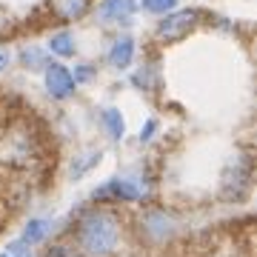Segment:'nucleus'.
I'll use <instances>...</instances> for the list:
<instances>
[{
    "instance_id": "nucleus-1",
    "label": "nucleus",
    "mask_w": 257,
    "mask_h": 257,
    "mask_svg": "<svg viewBox=\"0 0 257 257\" xmlns=\"http://www.w3.org/2000/svg\"><path fill=\"white\" fill-rule=\"evenodd\" d=\"M74 240H77L80 251H86L89 257H109L114 254V248L120 243V220L109 209L86 211L77 220Z\"/></svg>"
},
{
    "instance_id": "nucleus-2",
    "label": "nucleus",
    "mask_w": 257,
    "mask_h": 257,
    "mask_svg": "<svg viewBox=\"0 0 257 257\" xmlns=\"http://www.w3.org/2000/svg\"><path fill=\"white\" fill-rule=\"evenodd\" d=\"M37 155H40V143L26 120H15L0 135V160L12 169H29Z\"/></svg>"
},
{
    "instance_id": "nucleus-3",
    "label": "nucleus",
    "mask_w": 257,
    "mask_h": 257,
    "mask_svg": "<svg viewBox=\"0 0 257 257\" xmlns=\"http://www.w3.org/2000/svg\"><path fill=\"white\" fill-rule=\"evenodd\" d=\"M149 194V186L140 177H114L94 192V200H114V203H135Z\"/></svg>"
},
{
    "instance_id": "nucleus-4",
    "label": "nucleus",
    "mask_w": 257,
    "mask_h": 257,
    "mask_svg": "<svg viewBox=\"0 0 257 257\" xmlns=\"http://www.w3.org/2000/svg\"><path fill=\"white\" fill-rule=\"evenodd\" d=\"M200 23V12L197 9H186V12H169L160 23H157V37L166 43L183 40L194 26Z\"/></svg>"
},
{
    "instance_id": "nucleus-5",
    "label": "nucleus",
    "mask_w": 257,
    "mask_h": 257,
    "mask_svg": "<svg viewBox=\"0 0 257 257\" xmlns=\"http://www.w3.org/2000/svg\"><path fill=\"white\" fill-rule=\"evenodd\" d=\"M46 89H49V94L55 97V100H66V97H72L74 94V77H72V72L66 69V66H60V63H49L46 66Z\"/></svg>"
},
{
    "instance_id": "nucleus-6",
    "label": "nucleus",
    "mask_w": 257,
    "mask_h": 257,
    "mask_svg": "<svg viewBox=\"0 0 257 257\" xmlns=\"http://www.w3.org/2000/svg\"><path fill=\"white\" fill-rule=\"evenodd\" d=\"M135 9H138L135 0H100L97 18H100V23H128Z\"/></svg>"
},
{
    "instance_id": "nucleus-7",
    "label": "nucleus",
    "mask_w": 257,
    "mask_h": 257,
    "mask_svg": "<svg viewBox=\"0 0 257 257\" xmlns=\"http://www.w3.org/2000/svg\"><path fill=\"white\" fill-rule=\"evenodd\" d=\"M106 60H109L114 69H128L132 60H135V40H132L128 35L114 37L111 46H109V52H106Z\"/></svg>"
},
{
    "instance_id": "nucleus-8",
    "label": "nucleus",
    "mask_w": 257,
    "mask_h": 257,
    "mask_svg": "<svg viewBox=\"0 0 257 257\" xmlns=\"http://www.w3.org/2000/svg\"><path fill=\"white\" fill-rule=\"evenodd\" d=\"M143 231H146L152 240H166V237H172V231H175V220H172L166 211L155 209L143 217Z\"/></svg>"
},
{
    "instance_id": "nucleus-9",
    "label": "nucleus",
    "mask_w": 257,
    "mask_h": 257,
    "mask_svg": "<svg viewBox=\"0 0 257 257\" xmlns=\"http://www.w3.org/2000/svg\"><path fill=\"white\" fill-rule=\"evenodd\" d=\"M92 6V0H49V9L57 20L63 23H72V20H80Z\"/></svg>"
},
{
    "instance_id": "nucleus-10",
    "label": "nucleus",
    "mask_w": 257,
    "mask_h": 257,
    "mask_svg": "<svg viewBox=\"0 0 257 257\" xmlns=\"http://www.w3.org/2000/svg\"><path fill=\"white\" fill-rule=\"evenodd\" d=\"M100 123L106 126V135L114 140H120L123 135H126V123H123V117H120L117 109H103L100 111Z\"/></svg>"
},
{
    "instance_id": "nucleus-11",
    "label": "nucleus",
    "mask_w": 257,
    "mask_h": 257,
    "mask_svg": "<svg viewBox=\"0 0 257 257\" xmlns=\"http://www.w3.org/2000/svg\"><path fill=\"white\" fill-rule=\"evenodd\" d=\"M49 231H52V220L35 217V220H29L26 231H23V243H26V246H32V243H40V240H46Z\"/></svg>"
},
{
    "instance_id": "nucleus-12",
    "label": "nucleus",
    "mask_w": 257,
    "mask_h": 257,
    "mask_svg": "<svg viewBox=\"0 0 257 257\" xmlns=\"http://www.w3.org/2000/svg\"><path fill=\"white\" fill-rule=\"evenodd\" d=\"M49 52H55L57 57H72L74 55V37L69 35V32H57V35H52V40H49Z\"/></svg>"
},
{
    "instance_id": "nucleus-13",
    "label": "nucleus",
    "mask_w": 257,
    "mask_h": 257,
    "mask_svg": "<svg viewBox=\"0 0 257 257\" xmlns=\"http://www.w3.org/2000/svg\"><path fill=\"white\" fill-rule=\"evenodd\" d=\"M20 60L26 63V69H46L49 66V57L43 49H35V46H29L20 52Z\"/></svg>"
},
{
    "instance_id": "nucleus-14",
    "label": "nucleus",
    "mask_w": 257,
    "mask_h": 257,
    "mask_svg": "<svg viewBox=\"0 0 257 257\" xmlns=\"http://www.w3.org/2000/svg\"><path fill=\"white\" fill-rule=\"evenodd\" d=\"M135 86H140V89H146V92H155L157 89V69L155 66H143V69H138L135 72Z\"/></svg>"
},
{
    "instance_id": "nucleus-15",
    "label": "nucleus",
    "mask_w": 257,
    "mask_h": 257,
    "mask_svg": "<svg viewBox=\"0 0 257 257\" xmlns=\"http://www.w3.org/2000/svg\"><path fill=\"white\" fill-rule=\"evenodd\" d=\"M100 160V152H89V155H80V157H74V163H72V175L74 177H80L86 175L89 169H92L94 163Z\"/></svg>"
},
{
    "instance_id": "nucleus-16",
    "label": "nucleus",
    "mask_w": 257,
    "mask_h": 257,
    "mask_svg": "<svg viewBox=\"0 0 257 257\" xmlns=\"http://www.w3.org/2000/svg\"><path fill=\"white\" fill-rule=\"evenodd\" d=\"M140 6H143V12H149V15H163L166 18V15L177 6V0H143Z\"/></svg>"
},
{
    "instance_id": "nucleus-17",
    "label": "nucleus",
    "mask_w": 257,
    "mask_h": 257,
    "mask_svg": "<svg viewBox=\"0 0 257 257\" xmlns=\"http://www.w3.org/2000/svg\"><path fill=\"white\" fill-rule=\"evenodd\" d=\"M46 257H77V254H74V248H69V246H55V248H49Z\"/></svg>"
},
{
    "instance_id": "nucleus-18",
    "label": "nucleus",
    "mask_w": 257,
    "mask_h": 257,
    "mask_svg": "<svg viewBox=\"0 0 257 257\" xmlns=\"http://www.w3.org/2000/svg\"><path fill=\"white\" fill-rule=\"evenodd\" d=\"M155 126H157L155 120H149V126H146V132H140V143H143V140H149V138H152V132H155Z\"/></svg>"
},
{
    "instance_id": "nucleus-19",
    "label": "nucleus",
    "mask_w": 257,
    "mask_h": 257,
    "mask_svg": "<svg viewBox=\"0 0 257 257\" xmlns=\"http://www.w3.org/2000/svg\"><path fill=\"white\" fill-rule=\"evenodd\" d=\"M9 52H6V49H0V72H3V69H6V66H9Z\"/></svg>"
},
{
    "instance_id": "nucleus-20",
    "label": "nucleus",
    "mask_w": 257,
    "mask_h": 257,
    "mask_svg": "<svg viewBox=\"0 0 257 257\" xmlns=\"http://www.w3.org/2000/svg\"><path fill=\"white\" fill-rule=\"evenodd\" d=\"M0 257H9V254H0Z\"/></svg>"
}]
</instances>
